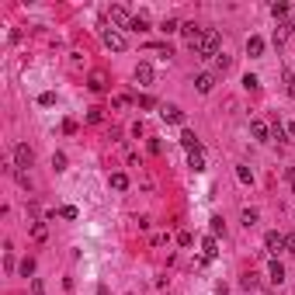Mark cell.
Returning a JSON list of instances; mask_svg holds the SVG:
<instances>
[{"label":"cell","mask_w":295,"mask_h":295,"mask_svg":"<svg viewBox=\"0 0 295 295\" xmlns=\"http://www.w3.org/2000/svg\"><path fill=\"white\" fill-rule=\"evenodd\" d=\"M243 87H247V91H257V87H261V80H257L253 73H247V77H243Z\"/></svg>","instance_id":"cb8c5ba5"},{"label":"cell","mask_w":295,"mask_h":295,"mask_svg":"<svg viewBox=\"0 0 295 295\" xmlns=\"http://www.w3.org/2000/svg\"><path fill=\"white\" fill-rule=\"evenodd\" d=\"M264 247H268L271 253H278V250H285V236H281L278 229H271V233L264 236Z\"/></svg>","instance_id":"ba28073f"},{"label":"cell","mask_w":295,"mask_h":295,"mask_svg":"<svg viewBox=\"0 0 295 295\" xmlns=\"http://www.w3.org/2000/svg\"><path fill=\"white\" fill-rule=\"evenodd\" d=\"M247 56H264V39L261 35H250L247 39Z\"/></svg>","instance_id":"7c38bea8"},{"label":"cell","mask_w":295,"mask_h":295,"mask_svg":"<svg viewBox=\"0 0 295 295\" xmlns=\"http://www.w3.org/2000/svg\"><path fill=\"white\" fill-rule=\"evenodd\" d=\"M288 136H295V122H292V125H288Z\"/></svg>","instance_id":"74e56055"},{"label":"cell","mask_w":295,"mask_h":295,"mask_svg":"<svg viewBox=\"0 0 295 295\" xmlns=\"http://www.w3.org/2000/svg\"><path fill=\"white\" fill-rule=\"evenodd\" d=\"M160 31H163V35H174V31H181V24H177L174 18H163V24H160Z\"/></svg>","instance_id":"ffe728a7"},{"label":"cell","mask_w":295,"mask_h":295,"mask_svg":"<svg viewBox=\"0 0 295 295\" xmlns=\"http://www.w3.org/2000/svg\"><path fill=\"white\" fill-rule=\"evenodd\" d=\"M271 139H285V129H281V125H278V122H274V125H271Z\"/></svg>","instance_id":"d590c367"},{"label":"cell","mask_w":295,"mask_h":295,"mask_svg":"<svg viewBox=\"0 0 295 295\" xmlns=\"http://www.w3.org/2000/svg\"><path fill=\"white\" fill-rule=\"evenodd\" d=\"M136 80H139V84H153V66H150V63H139V66H136Z\"/></svg>","instance_id":"4fadbf2b"},{"label":"cell","mask_w":295,"mask_h":295,"mask_svg":"<svg viewBox=\"0 0 295 295\" xmlns=\"http://www.w3.org/2000/svg\"><path fill=\"white\" fill-rule=\"evenodd\" d=\"M181 31H184V39L191 42V49L198 45V39H202V35H205V31H202V28H198L195 21H188V24H181Z\"/></svg>","instance_id":"52a82bcc"},{"label":"cell","mask_w":295,"mask_h":295,"mask_svg":"<svg viewBox=\"0 0 295 295\" xmlns=\"http://www.w3.org/2000/svg\"><path fill=\"white\" fill-rule=\"evenodd\" d=\"M52 167H56V170H66V157L56 153V157H52Z\"/></svg>","instance_id":"4dcf8cb0"},{"label":"cell","mask_w":295,"mask_h":295,"mask_svg":"<svg viewBox=\"0 0 295 295\" xmlns=\"http://www.w3.org/2000/svg\"><path fill=\"white\" fill-rule=\"evenodd\" d=\"M285 250H288V253H295V233H288V236H285Z\"/></svg>","instance_id":"8d00e7d4"},{"label":"cell","mask_w":295,"mask_h":295,"mask_svg":"<svg viewBox=\"0 0 295 295\" xmlns=\"http://www.w3.org/2000/svg\"><path fill=\"white\" fill-rule=\"evenodd\" d=\"M35 163V153L28 150V146L21 142V146H14V170H24V167H31Z\"/></svg>","instance_id":"3957f363"},{"label":"cell","mask_w":295,"mask_h":295,"mask_svg":"<svg viewBox=\"0 0 295 295\" xmlns=\"http://www.w3.org/2000/svg\"><path fill=\"white\" fill-rule=\"evenodd\" d=\"M181 146H184V150H202V142H198V136L191 132V129H181Z\"/></svg>","instance_id":"9c48e42d"},{"label":"cell","mask_w":295,"mask_h":295,"mask_svg":"<svg viewBox=\"0 0 295 295\" xmlns=\"http://www.w3.org/2000/svg\"><path fill=\"white\" fill-rule=\"evenodd\" d=\"M108 18H112V24H118V28H132V21H136V18H132L122 4H115L112 11H108Z\"/></svg>","instance_id":"277c9868"},{"label":"cell","mask_w":295,"mask_h":295,"mask_svg":"<svg viewBox=\"0 0 295 295\" xmlns=\"http://www.w3.org/2000/svg\"><path fill=\"white\" fill-rule=\"evenodd\" d=\"M236 177H240V184H253V174L247 167H236Z\"/></svg>","instance_id":"603a6c76"},{"label":"cell","mask_w":295,"mask_h":295,"mask_svg":"<svg viewBox=\"0 0 295 295\" xmlns=\"http://www.w3.org/2000/svg\"><path fill=\"white\" fill-rule=\"evenodd\" d=\"M31 236H35V240H45V226L35 223V226H31Z\"/></svg>","instance_id":"83f0119b"},{"label":"cell","mask_w":295,"mask_h":295,"mask_svg":"<svg viewBox=\"0 0 295 295\" xmlns=\"http://www.w3.org/2000/svg\"><path fill=\"white\" fill-rule=\"evenodd\" d=\"M250 132H253V139H261V142H268V139H271V129H268L261 118H253V122H250Z\"/></svg>","instance_id":"8fae6325"},{"label":"cell","mask_w":295,"mask_h":295,"mask_svg":"<svg viewBox=\"0 0 295 295\" xmlns=\"http://www.w3.org/2000/svg\"><path fill=\"white\" fill-rule=\"evenodd\" d=\"M39 104H42V108H49V104H56V94H52V91H45V94H39Z\"/></svg>","instance_id":"d4e9b609"},{"label":"cell","mask_w":295,"mask_h":295,"mask_svg":"<svg viewBox=\"0 0 295 295\" xmlns=\"http://www.w3.org/2000/svg\"><path fill=\"white\" fill-rule=\"evenodd\" d=\"M257 223V212L253 208H243V226H253Z\"/></svg>","instance_id":"484cf974"},{"label":"cell","mask_w":295,"mask_h":295,"mask_svg":"<svg viewBox=\"0 0 295 295\" xmlns=\"http://www.w3.org/2000/svg\"><path fill=\"white\" fill-rule=\"evenodd\" d=\"M31 295H45V285H42L39 278H35V281H31Z\"/></svg>","instance_id":"1f68e13d"},{"label":"cell","mask_w":295,"mask_h":295,"mask_svg":"<svg viewBox=\"0 0 295 295\" xmlns=\"http://www.w3.org/2000/svg\"><path fill=\"white\" fill-rule=\"evenodd\" d=\"M292 184H295V170H292Z\"/></svg>","instance_id":"f35d334b"},{"label":"cell","mask_w":295,"mask_h":295,"mask_svg":"<svg viewBox=\"0 0 295 295\" xmlns=\"http://www.w3.org/2000/svg\"><path fill=\"white\" fill-rule=\"evenodd\" d=\"M112 188H115V191H125V188H129V177H125V174H112Z\"/></svg>","instance_id":"ac0fdd59"},{"label":"cell","mask_w":295,"mask_h":295,"mask_svg":"<svg viewBox=\"0 0 295 295\" xmlns=\"http://www.w3.org/2000/svg\"><path fill=\"white\" fill-rule=\"evenodd\" d=\"M132 31H150V24H146V18H136V21H132Z\"/></svg>","instance_id":"f546056e"},{"label":"cell","mask_w":295,"mask_h":295,"mask_svg":"<svg viewBox=\"0 0 295 295\" xmlns=\"http://www.w3.org/2000/svg\"><path fill=\"white\" fill-rule=\"evenodd\" d=\"M101 42L108 45V49H112V52H125V35L118 31V28H101Z\"/></svg>","instance_id":"7a4b0ae2"},{"label":"cell","mask_w":295,"mask_h":295,"mask_svg":"<svg viewBox=\"0 0 295 295\" xmlns=\"http://www.w3.org/2000/svg\"><path fill=\"white\" fill-rule=\"evenodd\" d=\"M160 118L170 122V125H184V112H181L177 104H163V108H160Z\"/></svg>","instance_id":"5b68a950"},{"label":"cell","mask_w":295,"mask_h":295,"mask_svg":"<svg viewBox=\"0 0 295 295\" xmlns=\"http://www.w3.org/2000/svg\"><path fill=\"white\" fill-rule=\"evenodd\" d=\"M285 84H288V97H295V77L292 73H285Z\"/></svg>","instance_id":"d6a6232c"},{"label":"cell","mask_w":295,"mask_h":295,"mask_svg":"<svg viewBox=\"0 0 295 295\" xmlns=\"http://www.w3.org/2000/svg\"><path fill=\"white\" fill-rule=\"evenodd\" d=\"M219 233H223V219H212V233L208 236H219Z\"/></svg>","instance_id":"836d02e7"},{"label":"cell","mask_w":295,"mask_h":295,"mask_svg":"<svg viewBox=\"0 0 295 295\" xmlns=\"http://www.w3.org/2000/svg\"><path fill=\"white\" fill-rule=\"evenodd\" d=\"M101 118H104V115H101V108H91V112H87V122H91V125H97Z\"/></svg>","instance_id":"4316f807"},{"label":"cell","mask_w":295,"mask_h":295,"mask_svg":"<svg viewBox=\"0 0 295 295\" xmlns=\"http://www.w3.org/2000/svg\"><path fill=\"white\" fill-rule=\"evenodd\" d=\"M21 274H24V278L35 274V261H31V257H24V261H21Z\"/></svg>","instance_id":"7402d4cb"},{"label":"cell","mask_w":295,"mask_h":295,"mask_svg":"<svg viewBox=\"0 0 295 295\" xmlns=\"http://www.w3.org/2000/svg\"><path fill=\"white\" fill-rule=\"evenodd\" d=\"M195 52H198L202 59H215V56H219V31H215V28H208L202 39H198Z\"/></svg>","instance_id":"6da1fadb"},{"label":"cell","mask_w":295,"mask_h":295,"mask_svg":"<svg viewBox=\"0 0 295 295\" xmlns=\"http://www.w3.org/2000/svg\"><path fill=\"white\" fill-rule=\"evenodd\" d=\"M229 66H233V59H229V56H223V52L215 56V69H219V73H226Z\"/></svg>","instance_id":"44dd1931"},{"label":"cell","mask_w":295,"mask_h":295,"mask_svg":"<svg viewBox=\"0 0 295 295\" xmlns=\"http://www.w3.org/2000/svg\"><path fill=\"white\" fill-rule=\"evenodd\" d=\"M87 87H91L94 94H104V87H108V80H104V73H91V80H87Z\"/></svg>","instance_id":"9a60e30c"},{"label":"cell","mask_w":295,"mask_h":295,"mask_svg":"<svg viewBox=\"0 0 295 295\" xmlns=\"http://www.w3.org/2000/svg\"><path fill=\"white\" fill-rule=\"evenodd\" d=\"M188 167L202 174V170H205V153H202V150H191V153H188Z\"/></svg>","instance_id":"5bb4252c"},{"label":"cell","mask_w":295,"mask_h":295,"mask_svg":"<svg viewBox=\"0 0 295 295\" xmlns=\"http://www.w3.org/2000/svg\"><path fill=\"white\" fill-rule=\"evenodd\" d=\"M268 271H271V281H274V285H281V281H285V268H281V261H271V268H268Z\"/></svg>","instance_id":"e0dca14e"},{"label":"cell","mask_w":295,"mask_h":295,"mask_svg":"<svg viewBox=\"0 0 295 295\" xmlns=\"http://www.w3.org/2000/svg\"><path fill=\"white\" fill-rule=\"evenodd\" d=\"M292 31H295V21H292V18H288V21H278V28H274V45H285Z\"/></svg>","instance_id":"8992f818"},{"label":"cell","mask_w":295,"mask_h":295,"mask_svg":"<svg viewBox=\"0 0 295 295\" xmlns=\"http://www.w3.org/2000/svg\"><path fill=\"white\" fill-rule=\"evenodd\" d=\"M125 104H129V97H125V94H118V97H112V108H125Z\"/></svg>","instance_id":"e575fe53"},{"label":"cell","mask_w":295,"mask_h":295,"mask_svg":"<svg viewBox=\"0 0 295 295\" xmlns=\"http://www.w3.org/2000/svg\"><path fill=\"white\" fill-rule=\"evenodd\" d=\"M59 215H63V219H77V208H73V205H63Z\"/></svg>","instance_id":"f1b7e54d"},{"label":"cell","mask_w":295,"mask_h":295,"mask_svg":"<svg viewBox=\"0 0 295 295\" xmlns=\"http://www.w3.org/2000/svg\"><path fill=\"white\" fill-rule=\"evenodd\" d=\"M271 14L278 21H288V4H271Z\"/></svg>","instance_id":"d6986e66"},{"label":"cell","mask_w":295,"mask_h":295,"mask_svg":"<svg viewBox=\"0 0 295 295\" xmlns=\"http://www.w3.org/2000/svg\"><path fill=\"white\" fill-rule=\"evenodd\" d=\"M215 87V77H212V73H198V77H195V91L198 94H208Z\"/></svg>","instance_id":"30bf717a"},{"label":"cell","mask_w":295,"mask_h":295,"mask_svg":"<svg viewBox=\"0 0 295 295\" xmlns=\"http://www.w3.org/2000/svg\"><path fill=\"white\" fill-rule=\"evenodd\" d=\"M202 250H205V257L212 261V257L219 253V243H215V236H205V240H202Z\"/></svg>","instance_id":"2e32d148"}]
</instances>
